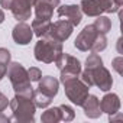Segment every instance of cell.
<instances>
[{
	"label": "cell",
	"instance_id": "1",
	"mask_svg": "<svg viewBox=\"0 0 123 123\" xmlns=\"http://www.w3.org/2000/svg\"><path fill=\"white\" fill-rule=\"evenodd\" d=\"M9 106L13 113V119L19 123H32L35 122V111L36 106L33 97H28L23 94L16 93L15 97L9 101Z\"/></svg>",
	"mask_w": 123,
	"mask_h": 123
},
{
	"label": "cell",
	"instance_id": "2",
	"mask_svg": "<svg viewBox=\"0 0 123 123\" xmlns=\"http://www.w3.org/2000/svg\"><path fill=\"white\" fill-rule=\"evenodd\" d=\"M61 52H62V43L58 42V41H54L48 36H42L36 42L35 49H33L36 61L43 62V64L54 62Z\"/></svg>",
	"mask_w": 123,
	"mask_h": 123
},
{
	"label": "cell",
	"instance_id": "3",
	"mask_svg": "<svg viewBox=\"0 0 123 123\" xmlns=\"http://www.w3.org/2000/svg\"><path fill=\"white\" fill-rule=\"evenodd\" d=\"M56 64L59 73H61V83H64L70 78H74V77H80L81 74V62L73 55L67 54V52H61L56 59L54 61Z\"/></svg>",
	"mask_w": 123,
	"mask_h": 123
},
{
	"label": "cell",
	"instance_id": "4",
	"mask_svg": "<svg viewBox=\"0 0 123 123\" xmlns=\"http://www.w3.org/2000/svg\"><path fill=\"white\" fill-rule=\"evenodd\" d=\"M10 83H12V87L15 90V93H23L29 88H32L31 86V78H29V74H28V70L19 64V62H10L7 65V71H6Z\"/></svg>",
	"mask_w": 123,
	"mask_h": 123
},
{
	"label": "cell",
	"instance_id": "5",
	"mask_svg": "<svg viewBox=\"0 0 123 123\" xmlns=\"http://www.w3.org/2000/svg\"><path fill=\"white\" fill-rule=\"evenodd\" d=\"M64 84V90H65V96L68 97V100H71V103L77 104V106H83L84 100L88 96V90L90 87L78 77L70 78L67 81L62 83Z\"/></svg>",
	"mask_w": 123,
	"mask_h": 123
},
{
	"label": "cell",
	"instance_id": "6",
	"mask_svg": "<svg viewBox=\"0 0 123 123\" xmlns=\"http://www.w3.org/2000/svg\"><path fill=\"white\" fill-rule=\"evenodd\" d=\"M100 33H101V32H98V31L94 28V25H87V26L78 33V36L75 38L74 46H75L78 51H83V52L91 51V48H93V45H94V42L97 41V38H98Z\"/></svg>",
	"mask_w": 123,
	"mask_h": 123
},
{
	"label": "cell",
	"instance_id": "7",
	"mask_svg": "<svg viewBox=\"0 0 123 123\" xmlns=\"http://www.w3.org/2000/svg\"><path fill=\"white\" fill-rule=\"evenodd\" d=\"M90 74V80H91V84L93 86H97L101 91H109L113 86V78H111V74L110 71L104 67V65H98L96 68H86Z\"/></svg>",
	"mask_w": 123,
	"mask_h": 123
},
{
	"label": "cell",
	"instance_id": "8",
	"mask_svg": "<svg viewBox=\"0 0 123 123\" xmlns=\"http://www.w3.org/2000/svg\"><path fill=\"white\" fill-rule=\"evenodd\" d=\"M73 28L74 26L68 20H58L55 23H51L49 31H48V33L45 36H48V38H51L54 41H58V42L62 43V42H65L71 36Z\"/></svg>",
	"mask_w": 123,
	"mask_h": 123
},
{
	"label": "cell",
	"instance_id": "9",
	"mask_svg": "<svg viewBox=\"0 0 123 123\" xmlns=\"http://www.w3.org/2000/svg\"><path fill=\"white\" fill-rule=\"evenodd\" d=\"M33 3H35V0H13V5L10 7L13 18L19 22H25L31 19Z\"/></svg>",
	"mask_w": 123,
	"mask_h": 123
},
{
	"label": "cell",
	"instance_id": "10",
	"mask_svg": "<svg viewBox=\"0 0 123 123\" xmlns=\"http://www.w3.org/2000/svg\"><path fill=\"white\" fill-rule=\"evenodd\" d=\"M56 13L61 18H65V20H68L73 26L80 25V22L83 19V12H81L80 6H77V5H62V6H58Z\"/></svg>",
	"mask_w": 123,
	"mask_h": 123
},
{
	"label": "cell",
	"instance_id": "11",
	"mask_svg": "<svg viewBox=\"0 0 123 123\" xmlns=\"http://www.w3.org/2000/svg\"><path fill=\"white\" fill-rule=\"evenodd\" d=\"M12 38L18 45H28L33 38V31L28 23L19 22L12 31Z\"/></svg>",
	"mask_w": 123,
	"mask_h": 123
},
{
	"label": "cell",
	"instance_id": "12",
	"mask_svg": "<svg viewBox=\"0 0 123 123\" xmlns=\"http://www.w3.org/2000/svg\"><path fill=\"white\" fill-rule=\"evenodd\" d=\"M35 15L41 19H51L54 9L59 6V0H35Z\"/></svg>",
	"mask_w": 123,
	"mask_h": 123
},
{
	"label": "cell",
	"instance_id": "13",
	"mask_svg": "<svg viewBox=\"0 0 123 123\" xmlns=\"http://www.w3.org/2000/svg\"><path fill=\"white\" fill-rule=\"evenodd\" d=\"M38 83H39V86H38V90H36V91L45 94V96L49 97V98H54V97L58 94L59 81H58L55 77L46 75V77H42Z\"/></svg>",
	"mask_w": 123,
	"mask_h": 123
},
{
	"label": "cell",
	"instance_id": "14",
	"mask_svg": "<svg viewBox=\"0 0 123 123\" xmlns=\"http://www.w3.org/2000/svg\"><path fill=\"white\" fill-rule=\"evenodd\" d=\"M100 109H101L103 113H107L109 116L119 113V110H120V98H119V96L114 94V93H107L100 101Z\"/></svg>",
	"mask_w": 123,
	"mask_h": 123
},
{
	"label": "cell",
	"instance_id": "15",
	"mask_svg": "<svg viewBox=\"0 0 123 123\" xmlns=\"http://www.w3.org/2000/svg\"><path fill=\"white\" fill-rule=\"evenodd\" d=\"M81 107L84 110V114L88 119H97L103 113L101 109H100V100L96 96H93V94H88L87 96V98L84 100V103H83Z\"/></svg>",
	"mask_w": 123,
	"mask_h": 123
},
{
	"label": "cell",
	"instance_id": "16",
	"mask_svg": "<svg viewBox=\"0 0 123 123\" xmlns=\"http://www.w3.org/2000/svg\"><path fill=\"white\" fill-rule=\"evenodd\" d=\"M80 9H81V12L84 15L91 16V18H97L101 13H104V10H103L98 0H81Z\"/></svg>",
	"mask_w": 123,
	"mask_h": 123
},
{
	"label": "cell",
	"instance_id": "17",
	"mask_svg": "<svg viewBox=\"0 0 123 123\" xmlns=\"http://www.w3.org/2000/svg\"><path fill=\"white\" fill-rule=\"evenodd\" d=\"M51 19H41V18H36V19H33V22H32V31H33V35H36V36H39V38H42V36H45L46 33H48V31H49V26H51Z\"/></svg>",
	"mask_w": 123,
	"mask_h": 123
},
{
	"label": "cell",
	"instance_id": "18",
	"mask_svg": "<svg viewBox=\"0 0 123 123\" xmlns=\"http://www.w3.org/2000/svg\"><path fill=\"white\" fill-rule=\"evenodd\" d=\"M41 120L43 123H56V122H61L62 120V116H61V110H59V106L58 107H51L48 110H45L41 116Z\"/></svg>",
	"mask_w": 123,
	"mask_h": 123
},
{
	"label": "cell",
	"instance_id": "19",
	"mask_svg": "<svg viewBox=\"0 0 123 123\" xmlns=\"http://www.w3.org/2000/svg\"><path fill=\"white\" fill-rule=\"evenodd\" d=\"M94 25V28L98 31V32H101V33H107L110 29H111V20L107 18V16H97V19H96V22L93 23Z\"/></svg>",
	"mask_w": 123,
	"mask_h": 123
},
{
	"label": "cell",
	"instance_id": "20",
	"mask_svg": "<svg viewBox=\"0 0 123 123\" xmlns=\"http://www.w3.org/2000/svg\"><path fill=\"white\" fill-rule=\"evenodd\" d=\"M98 65H103V59L101 56L98 55V52H91L88 55V58L86 59V68L91 70V68H96Z\"/></svg>",
	"mask_w": 123,
	"mask_h": 123
},
{
	"label": "cell",
	"instance_id": "21",
	"mask_svg": "<svg viewBox=\"0 0 123 123\" xmlns=\"http://www.w3.org/2000/svg\"><path fill=\"white\" fill-rule=\"evenodd\" d=\"M33 101H35V106H36V107L45 109V107H48V106L51 104L52 98L46 97L45 94H42V93H39V91H35V96H33Z\"/></svg>",
	"mask_w": 123,
	"mask_h": 123
},
{
	"label": "cell",
	"instance_id": "22",
	"mask_svg": "<svg viewBox=\"0 0 123 123\" xmlns=\"http://www.w3.org/2000/svg\"><path fill=\"white\" fill-rule=\"evenodd\" d=\"M59 110H61V116H62V120H64V122H71V120H74L75 113H74V109H73V107H70L68 104H61V106H59Z\"/></svg>",
	"mask_w": 123,
	"mask_h": 123
},
{
	"label": "cell",
	"instance_id": "23",
	"mask_svg": "<svg viewBox=\"0 0 123 123\" xmlns=\"http://www.w3.org/2000/svg\"><path fill=\"white\" fill-rule=\"evenodd\" d=\"M98 2H100V5L103 7L104 13H116L120 9V6L116 5L114 0H98Z\"/></svg>",
	"mask_w": 123,
	"mask_h": 123
},
{
	"label": "cell",
	"instance_id": "24",
	"mask_svg": "<svg viewBox=\"0 0 123 123\" xmlns=\"http://www.w3.org/2000/svg\"><path fill=\"white\" fill-rule=\"evenodd\" d=\"M10 59H12L10 51L6 49V48H0V64L9 65V64H10Z\"/></svg>",
	"mask_w": 123,
	"mask_h": 123
},
{
	"label": "cell",
	"instance_id": "25",
	"mask_svg": "<svg viewBox=\"0 0 123 123\" xmlns=\"http://www.w3.org/2000/svg\"><path fill=\"white\" fill-rule=\"evenodd\" d=\"M28 74H29L31 81H39V80L42 78V73H41V70L36 68V67H31V68L28 70Z\"/></svg>",
	"mask_w": 123,
	"mask_h": 123
},
{
	"label": "cell",
	"instance_id": "26",
	"mask_svg": "<svg viewBox=\"0 0 123 123\" xmlns=\"http://www.w3.org/2000/svg\"><path fill=\"white\" fill-rule=\"evenodd\" d=\"M9 106V100H7V97L0 91V111H3L6 107Z\"/></svg>",
	"mask_w": 123,
	"mask_h": 123
},
{
	"label": "cell",
	"instance_id": "27",
	"mask_svg": "<svg viewBox=\"0 0 123 123\" xmlns=\"http://www.w3.org/2000/svg\"><path fill=\"white\" fill-rule=\"evenodd\" d=\"M12 5H13V0H0V6L6 10H10Z\"/></svg>",
	"mask_w": 123,
	"mask_h": 123
},
{
	"label": "cell",
	"instance_id": "28",
	"mask_svg": "<svg viewBox=\"0 0 123 123\" xmlns=\"http://www.w3.org/2000/svg\"><path fill=\"white\" fill-rule=\"evenodd\" d=\"M120 62H122V58H120V56H119V58H116V59L113 61V67H114V70H116L119 74L122 73V70H120V65H119Z\"/></svg>",
	"mask_w": 123,
	"mask_h": 123
},
{
	"label": "cell",
	"instance_id": "29",
	"mask_svg": "<svg viewBox=\"0 0 123 123\" xmlns=\"http://www.w3.org/2000/svg\"><path fill=\"white\" fill-rule=\"evenodd\" d=\"M6 71H7V65L0 64V81H2V80H3V77L6 75Z\"/></svg>",
	"mask_w": 123,
	"mask_h": 123
},
{
	"label": "cell",
	"instance_id": "30",
	"mask_svg": "<svg viewBox=\"0 0 123 123\" xmlns=\"http://www.w3.org/2000/svg\"><path fill=\"white\" fill-rule=\"evenodd\" d=\"M10 119L9 117H6L5 114H3V111H0V122H9Z\"/></svg>",
	"mask_w": 123,
	"mask_h": 123
},
{
	"label": "cell",
	"instance_id": "31",
	"mask_svg": "<svg viewBox=\"0 0 123 123\" xmlns=\"http://www.w3.org/2000/svg\"><path fill=\"white\" fill-rule=\"evenodd\" d=\"M5 22V13H3V10L0 9V23H3Z\"/></svg>",
	"mask_w": 123,
	"mask_h": 123
},
{
	"label": "cell",
	"instance_id": "32",
	"mask_svg": "<svg viewBox=\"0 0 123 123\" xmlns=\"http://www.w3.org/2000/svg\"><path fill=\"white\" fill-rule=\"evenodd\" d=\"M114 2H116V5H117V6H122V3H123V0H114Z\"/></svg>",
	"mask_w": 123,
	"mask_h": 123
}]
</instances>
